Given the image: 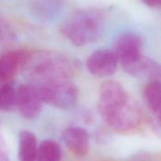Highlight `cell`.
Instances as JSON below:
<instances>
[{
	"label": "cell",
	"mask_w": 161,
	"mask_h": 161,
	"mask_svg": "<svg viewBox=\"0 0 161 161\" xmlns=\"http://www.w3.org/2000/svg\"><path fill=\"white\" fill-rule=\"evenodd\" d=\"M76 61L62 53L52 51L30 53L22 71L32 84H43L70 80L76 71Z\"/></svg>",
	"instance_id": "1"
},
{
	"label": "cell",
	"mask_w": 161,
	"mask_h": 161,
	"mask_svg": "<svg viewBox=\"0 0 161 161\" xmlns=\"http://www.w3.org/2000/svg\"><path fill=\"white\" fill-rule=\"evenodd\" d=\"M104 17L98 10L80 9L73 13L61 27L62 34L76 47L95 42L104 31Z\"/></svg>",
	"instance_id": "2"
},
{
	"label": "cell",
	"mask_w": 161,
	"mask_h": 161,
	"mask_svg": "<svg viewBox=\"0 0 161 161\" xmlns=\"http://www.w3.org/2000/svg\"><path fill=\"white\" fill-rule=\"evenodd\" d=\"M33 85L37 88L43 103L60 109H70L76 104L78 88L70 80Z\"/></svg>",
	"instance_id": "3"
},
{
	"label": "cell",
	"mask_w": 161,
	"mask_h": 161,
	"mask_svg": "<svg viewBox=\"0 0 161 161\" xmlns=\"http://www.w3.org/2000/svg\"><path fill=\"white\" fill-rule=\"evenodd\" d=\"M104 120L114 131L130 134L139 128L142 124L143 116L140 108L129 99Z\"/></svg>",
	"instance_id": "4"
},
{
	"label": "cell",
	"mask_w": 161,
	"mask_h": 161,
	"mask_svg": "<svg viewBox=\"0 0 161 161\" xmlns=\"http://www.w3.org/2000/svg\"><path fill=\"white\" fill-rule=\"evenodd\" d=\"M125 88L114 80L105 81L101 85L97 108L103 119L116 111L129 100Z\"/></svg>",
	"instance_id": "5"
},
{
	"label": "cell",
	"mask_w": 161,
	"mask_h": 161,
	"mask_svg": "<svg viewBox=\"0 0 161 161\" xmlns=\"http://www.w3.org/2000/svg\"><path fill=\"white\" fill-rule=\"evenodd\" d=\"M42 104L43 102L35 85L30 83L18 86L16 108L22 117L28 119L37 118L42 111Z\"/></svg>",
	"instance_id": "6"
},
{
	"label": "cell",
	"mask_w": 161,
	"mask_h": 161,
	"mask_svg": "<svg viewBox=\"0 0 161 161\" xmlns=\"http://www.w3.org/2000/svg\"><path fill=\"white\" fill-rule=\"evenodd\" d=\"M118 58L113 50L100 49L93 52L86 62L90 73L99 78L113 75L118 68Z\"/></svg>",
	"instance_id": "7"
},
{
	"label": "cell",
	"mask_w": 161,
	"mask_h": 161,
	"mask_svg": "<svg viewBox=\"0 0 161 161\" xmlns=\"http://www.w3.org/2000/svg\"><path fill=\"white\" fill-rule=\"evenodd\" d=\"M143 40L141 36L133 31L123 32L116 38L113 52L121 64L139 58L142 53Z\"/></svg>",
	"instance_id": "8"
},
{
	"label": "cell",
	"mask_w": 161,
	"mask_h": 161,
	"mask_svg": "<svg viewBox=\"0 0 161 161\" xmlns=\"http://www.w3.org/2000/svg\"><path fill=\"white\" fill-rule=\"evenodd\" d=\"M124 70L129 75L150 81L161 82V65L157 61L141 55L130 62L121 64Z\"/></svg>",
	"instance_id": "9"
},
{
	"label": "cell",
	"mask_w": 161,
	"mask_h": 161,
	"mask_svg": "<svg viewBox=\"0 0 161 161\" xmlns=\"http://www.w3.org/2000/svg\"><path fill=\"white\" fill-rule=\"evenodd\" d=\"M30 52L25 50H14L0 57V83H8L19 72L22 71L29 58Z\"/></svg>",
	"instance_id": "10"
},
{
	"label": "cell",
	"mask_w": 161,
	"mask_h": 161,
	"mask_svg": "<svg viewBox=\"0 0 161 161\" xmlns=\"http://www.w3.org/2000/svg\"><path fill=\"white\" fill-rule=\"evenodd\" d=\"M61 138L64 146L77 157H84L90 149V136L84 128L71 127L63 131Z\"/></svg>",
	"instance_id": "11"
},
{
	"label": "cell",
	"mask_w": 161,
	"mask_h": 161,
	"mask_svg": "<svg viewBox=\"0 0 161 161\" xmlns=\"http://www.w3.org/2000/svg\"><path fill=\"white\" fill-rule=\"evenodd\" d=\"M63 6V0H33L30 4V12L39 21L50 22L57 18Z\"/></svg>",
	"instance_id": "12"
},
{
	"label": "cell",
	"mask_w": 161,
	"mask_h": 161,
	"mask_svg": "<svg viewBox=\"0 0 161 161\" xmlns=\"http://www.w3.org/2000/svg\"><path fill=\"white\" fill-rule=\"evenodd\" d=\"M37 139L34 134L23 130L18 137V158L20 161H36L37 155Z\"/></svg>",
	"instance_id": "13"
},
{
	"label": "cell",
	"mask_w": 161,
	"mask_h": 161,
	"mask_svg": "<svg viewBox=\"0 0 161 161\" xmlns=\"http://www.w3.org/2000/svg\"><path fill=\"white\" fill-rule=\"evenodd\" d=\"M61 149L60 145L50 139L44 140L38 146L36 161H61Z\"/></svg>",
	"instance_id": "14"
},
{
	"label": "cell",
	"mask_w": 161,
	"mask_h": 161,
	"mask_svg": "<svg viewBox=\"0 0 161 161\" xmlns=\"http://www.w3.org/2000/svg\"><path fill=\"white\" fill-rule=\"evenodd\" d=\"M144 97L148 108L157 113L161 108V82H148L144 90Z\"/></svg>",
	"instance_id": "15"
},
{
	"label": "cell",
	"mask_w": 161,
	"mask_h": 161,
	"mask_svg": "<svg viewBox=\"0 0 161 161\" xmlns=\"http://www.w3.org/2000/svg\"><path fill=\"white\" fill-rule=\"evenodd\" d=\"M17 90L9 83L0 86V110L9 112L16 108Z\"/></svg>",
	"instance_id": "16"
},
{
	"label": "cell",
	"mask_w": 161,
	"mask_h": 161,
	"mask_svg": "<svg viewBox=\"0 0 161 161\" xmlns=\"http://www.w3.org/2000/svg\"><path fill=\"white\" fill-rule=\"evenodd\" d=\"M0 161H9L6 142L1 135H0Z\"/></svg>",
	"instance_id": "17"
},
{
	"label": "cell",
	"mask_w": 161,
	"mask_h": 161,
	"mask_svg": "<svg viewBox=\"0 0 161 161\" xmlns=\"http://www.w3.org/2000/svg\"><path fill=\"white\" fill-rule=\"evenodd\" d=\"M142 3L151 7H157L161 6V0H142Z\"/></svg>",
	"instance_id": "18"
},
{
	"label": "cell",
	"mask_w": 161,
	"mask_h": 161,
	"mask_svg": "<svg viewBox=\"0 0 161 161\" xmlns=\"http://www.w3.org/2000/svg\"><path fill=\"white\" fill-rule=\"evenodd\" d=\"M157 117H158L159 123H160V125H161V108L157 112Z\"/></svg>",
	"instance_id": "19"
}]
</instances>
